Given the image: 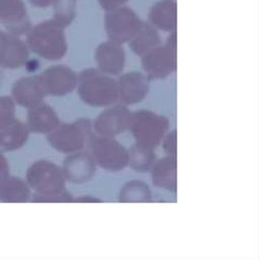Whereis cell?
I'll return each mask as SVG.
<instances>
[{"label": "cell", "instance_id": "obj_20", "mask_svg": "<svg viewBox=\"0 0 260 260\" xmlns=\"http://www.w3.org/2000/svg\"><path fill=\"white\" fill-rule=\"evenodd\" d=\"M29 130L25 123L14 118L0 129V149L12 151L21 148L28 139Z\"/></svg>", "mask_w": 260, "mask_h": 260}, {"label": "cell", "instance_id": "obj_17", "mask_svg": "<svg viewBox=\"0 0 260 260\" xmlns=\"http://www.w3.org/2000/svg\"><path fill=\"white\" fill-rule=\"evenodd\" d=\"M27 110L25 124L29 132L48 134L60 124L57 113L48 104L42 103Z\"/></svg>", "mask_w": 260, "mask_h": 260}, {"label": "cell", "instance_id": "obj_21", "mask_svg": "<svg viewBox=\"0 0 260 260\" xmlns=\"http://www.w3.org/2000/svg\"><path fill=\"white\" fill-rule=\"evenodd\" d=\"M30 198V188L26 181L7 176L0 182V201L6 203H23Z\"/></svg>", "mask_w": 260, "mask_h": 260}, {"label": "cell", "instance_id": "obj_8", "mask_svg": "<svg viewBox=\"0 0 260 260\" xmlns=\"http://www.w3.org/2000/svg\"><path fill=\"white\" fill-rule=\"evenodd\" d=\"M143 21L138 14L125 5L106 11L105 29L109 40L125 44L137 34Z\"/></svg>", "mask_w": 260, "mask_h": 260}, {"label": "cell", "instance_id": "obj_2", "mask_svg": "<svg viewBox=\"0 0 260 260\" xmlns=\"http://www.w3.org/2000/svg\"><path fill=\"white\" fill-rule=\"evenodd\" d=\"M26 45L35 54L50 61L62 59L67 53L64 27L54 19L42 21L26 32Z\"/></svg>", "mask_w": 260, "mask_h": 260}, {"label": "cell", "instance_id": "obj_15", "mask_svg": "<svg viewBox=\"0 0 260 260\" xmlns=\"http://www.w3.org/2000/svg\"><path fill=\"white\" fill-rule=\"evenodd\" d=\"M28 47L18 36L0 30V66L16 69L26 63Z\"/></svg>", "mask_w": 260, "mask_h": 260}, {"label": "cell", "instance_id": "obj_26", "mask_svg": "<svg viewBox=\"0 0 260 260\" xmlns=\"http://www.w3.org/2000/svg\"><path fill=\"white\" fill-rule=\"evenodd\" d=\"M15 104L11 96L0 95V129L11 122L15 117Z\"/></svg>", "mask_w": 260, "mask_h": 260}, {"label": "cell", "instance_id": "obj_3", "mask_svg": "<svg viewBox=\"0 0 260 260\" xmlns=\"http://www.w3.org/2000/svg\"><path fill=\"white\" fill-rule=\"evenodd\" d=\"M92 135V122L81 118L72 123H60L47 134V140L54 149L69 154L83 150Z\"/></svg>", "mask_w": 260, "mask_h": 260}, {"label": "cell", "instance_id": "obj_13", "mask_svg": "<svg viewBox=\"0 0 260 260\" xmlns=\"http://www.w3.org/2000/svg\"><path fill=\"white\" fill-rule=\"evenodd\" d=\"M94 60L98 69L102 72L111 76H118L124 70L126 55L121 44L109 40L96 47Z\"/></svg>", "mask_w": 260, "mask_h": 260}, {"label": "cell", "instance_id": "obj_11", "mask_svg": "<svg viewBox=\"0 0 260 260\" xmlns=\"http://www.w3.org/2000/svg\"><path fill=\"white\" fill-rule=\"evenodd\" d=\"M118 101L121 104L134 105L142 102L149 90L148 77L138 71L120 74L117 79Z\"/></svg>", "mask_w": 260, "mask_h": 260}, {"label": "cell", "instance_id": "obj_32", "mask_svg": "<svg viewBox=\"0 0 260 260\" xmlns=\"http://www.w3.org/2000/svg\"><path fill=\"white\" fill-rule=\"evenodd\" d=\"M29 2L39 8H47L52 5L53 0H29Z\"/></svg>", "mask_w": 260, "mask_h": 260}, {"label": "cell", "instance_id": "obj_23", "mask_svg": "<svg viewBox=\"0 0 260 260\" xmlns=\"http://www.w3.org/2000/svg\"><path fill=\"white\" fill-rule=\"evenodd\" d=\"M154 161L155 152L151 147L135 142L128 150V166L138 173H145L149 171Z\"/></svg>", "mask_w": 260, "mask_h": 260}, {"label": "cell", "instance_id": "obj_24", "mask_svg": "<svg viewBox=\"0 0 260 260\" xmlns=\"http://www.w3.org/2000/svg\"><path fill=\"white\" fill-rule=\"evenodd\" d=\"M119 201L123 203L150 202L151 191L146 183L139 180H132L124 184L121 188Z\"/></svg>", "mask_w": 260, "mask_h": 260}, {"label": "cell", "instance_id": "obj_12", "mask_svg": "<svg viewBox=\"0 0 260 260\" xmlns=\"http://www.w3.org/2000/svg\"><path fill=\"white\" fill-rule=\"evenodd\" d=\"M61 169L66 181L82 184L91 180L96 171V162L90 152L80 150L69 153L63 159Z\"/></svg>", "mask_w": 260, "mask_h": 260}, {"label": "cell", "instance_id": "obj_6", "mask_svg": "<svg viewBox=\"0 0 260 260\" xmlns=\"http://www.w3.org/2000/svg\"><path fill=\"white\" fill-rule=\"evenodd\" d=\"M141 66L148 79H162L175 72L177 67V35L170 32L164 45L141 56Z\"/></svg>", "mask_w": 260, "mask_h": 260}, {"label": "cell", "instance_id": "obj_29", "mask_svg": "<svg viewBox=\"0 0 260 260\" xmlns=\"http://www.w3.org/2000/svg\"><path fill=\"white\" fill-rule=\"evenodd\" d=\"M98 1H99V4L101 5V7L104 10L108 11V10H111V9H114V8L124 5L128 0H98Z\"/></svg>", "mask_w": 260, "mask_h": 260}, {"label": "cell", "instance_id": "obj_7", "mask_svg": "<svg viewBox=\"0 0 260 260\" xmlns=\"http://www.w3.org/2000/svg\"><path fill=\"white\" fill-rule=\"evenodd\" d=\"M87 146L96 165L108 172H120L128 166V149L114 137L93 134Z\"/></svg>", "mask_w": 260, "mask_h": 260}, {"label": "cell", "instance_id": "obj_31", "mask_svg": "<svg viewBox=\"0 0 260 260\" xmlns=\"http://www.w3.org/2000/svg\"><path fill=\"white\" fill-rule=\"evenodd\" d=\"M103 200H101L100 198L92 196V195H81V196H77L75 198H73V202H102Z\"/></svg>", "mask_w": 260, "mask_h": 260}, {"label": "cell", "instance_id": "obj_19", "mask_svg": "<svg viewBox=\"0 0 260 260\" xmlns=\"http://www.w3.org/2000/svg\"><path fill=\"white\" fill-rule=\"evenodd\" d=\"M149 23L156 29L176 31L177 3L175 0H159L152 5L148 13Z\"/></svg>", "mask_w": 260, "mask_h": 260}, {"label": "cell", "instance_id": "obj_18", "mask_svg": "<svg viewBox=\"0 0 260 260\" xmlns=\"http://www.w3.org/2000/svg\"><path fill=\"white\" fill-rule=\"evenodd\" d=\"M149 171L154 186L170 192L177 191V156L167 155L159 158Z\"/></svg>", "mask_w": 260, "mask_h": 260}, {"label": "cell", "instance_id": "obj_30", "mask_svg": "<svg viewBox=\"0 0 260 260\" xmlns=\"http://www.w3.org/2000/svg\"><path fill=\"white\" fill-rule=\"evenodd\" d=\"M9 176V165L6 157L0 151V182Z\"/></svg>", "mask_w": 260, "mask_h": 260}, {"label": "cell", "instance_id": "obj_5", "mask_svg": "<svg viewBox=\"0 0 260 260\" xmlns=\"http://www.w3.org/2000/svg\"><path fill=\"white\" fill-rule=\"evenodd\" d=\"M25 179L29 188L40 197L54 196L65 190L66 180L62 169L51 160L40 159L31 164Z\"/></svg>", "mask_w": 260, "mask_h": 260}, {"label": "cell", "instance_id": "obj_14", "mask_svg": "<svg viewBox=\"0 0 260 260\" xmlns=\"http://www.w3.org/2000/svg\"><path fill=\"white\" fill-rule=\"evenodd\" d=\"M0 22L15 36L24 35L31 27L22 0H0Z\"/></svg>", "mask_w": 260, "mask_h": 260}, {"label": "cell", "instance_id": "obj_4", "mask_svg": "<svg viewBox=\"0 0 260 260\" xmlns=\"http://www.w3.org/2000/svg\"><path fill=\"white\" fill-rule=\"evenodd\" d=\"M170 128V121L164 115H158L149 110L131 112L129 129L135 142L155 149Z\"/></svg>", "mask_w": 260, "mask_h": 260}, {"label": "cell", "instance_id": "obj_22", "mask_svg": "<svg viewBox=\"0 0 260 260\" xmlns=\"http://www.w3.org/2000/svg\"><path fill=\"white\" fill-rule=\"evenodd\" d=\"M160 36L157 29L149 22H143L137 34L130 40L129 47L138 56H143L160 45Z\"/></svg>", "mask_w": 260, "mask_h": 260}, {"label": "cell", "instance_id": "obj_25", "mask_svg": "<svg viewBox=\"0 0 260 260\" xmlns=\"http://www.w3.org/2000/svg\"><path fill=\"white\" fill-rule=\"evenodd\" d=\"M53 19L64 28L71 24L76 16L77 0H53Z\"/></svg>", "mask_w": 260, "mask_h": 260}, {"label": "cell", "instance_id": "obj_10", "mask_svg": "<svg viewBox=\"0 0 260 260\" xmlns=\"http://www.w3.org/2000/svg\"><path fill=\"white\" fill-rule=\"evenodd\" d=\"M131 112L123 104L106 108L92 122V130L101 136L115 137L129 129Z\"/></svg>", "mask_w": 260, "mask_h": 260}, {"label": "cell", "instance_id": "obj_16", "mask_svg": "<svg viewBox=\"0 0 260 260\" xmlns=\"http://www.w3.org/2000/svg\"><path fill=\"white\" fill-rule=\"evenodd\" d=\"M45 95L38 75L21 77L14 82L11 88V98L14 103L26 109L42 104Z\"/></svg>", "mask_w": 260, "mask_h": 260}, {"label": "cell", "instance_id": "obj_9", "mask_svg": "<svg viewBox=\"0 0 260 260\" xmlns=\"http://www.w3.org/2000/svg\"><path fill=\"white\" fill-rule=\"evenodd\" d=\"M42 87L47 94L63 96L77 86L76 72L66 65H53L38 75Z\"/></svg>", "mask_w": 260, "mask_h": 260}, {"label": "cell", "instance_id": "obj_1", "mask_svg": "<svg viewBox=\"0 0 260 260\" xmlns=\"http://www.w3.org/2000/svg\"><path fill=\"white\" fill-rule=\"evenodd\" d=\"M76 87L79 99L90 107H109L118 102L117 80L98 68L80 71Z\"/></svg>", "mask_w": 260, "mask_h": 260}, {"label": "cell", "instance_id": "obj_27", "mask_svg": "<svg viewBox=\"0 0 260 260\" xmlns=\"http://www.w3.org/2000/svg\"><path fill=\"white\" fill-rule=\"evenodd\" d=\"M73 196L71 195L70 192H68L66 189L61 192L60 194L54 195V196H47V197H40L38 195H34L32 198L30 199L31 202H46V203H57V202H65V203H70L73 202Z\"/></svg>", "mask_w": 260, "mask_h": 260}, {"label": "cell", "instance_id": "obj_28", "mask_svg": "<svg viewBox=\"0 0 260 260\" xmlns=\"http://www.w3.org/2000/svg\"><path fill=\"white\" fill-rule=\"evenodd\" d=\"M162 149L168 155L177 156V131L176 129L168 132L162 139Z\"/></svg>", "mask_w": 260, "mask_h": 260}]
</instances>
